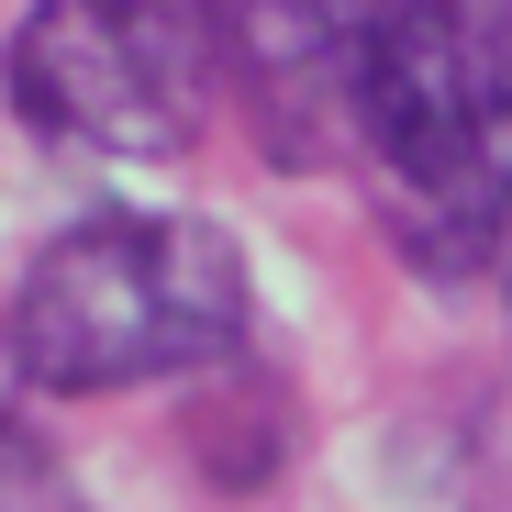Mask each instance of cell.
<instances>
[{"instance_id":"cell-1","label":"cell","mask_w":512,"mask_h":512,"mask_svg":"<svg viewBox=\"0 0 512 512\" xmlns=\"http://www.w3.org/2000/svg\"><path fill=\"white\" fill-rule=\"evenodd\" d=\"M390 223L457 268L512 234V0H390L357 78Z\"/></svg>"},{"instance_id":"cell-2","label":"cell","mask_w":512,"mask_h":512,"mask_svg":"<svg viewBox=\"0 0 512 512\" xmlns=\"http://www.w3.org/2000/svg\"><path fill=\"white\" fill-rule=\"evenodd\" d=\"M245 334V256L190 212H90L67 223L12 301V357L34 390H134L212 368Z\"/></svg>"},{"instance_id":"cell-3","label":"cell","mask_w":512,"mask_h":512,"mask_svg":"<svg viewBox=\"0 0 512 512\" xmlns=\"http://www.w3.org/2000/svg\"><path fill=\"white\" fill-rule=\"evenodd\" d=\"M201 56L179 0H34L12 34V112L67 156H179Z\"/></svg>"},{"instance_id":"cell-4","label":"cell","mask_w":512,"mask_h":512,"mask_svg":"<svg viewBox=\"0 0 512 512\" xmlns=\"http://www.w3.org/2000/svg\"><path fill=\"white\" fill-rule=\"evenodd\" d=\"M390 0H212L234 101L256 112L279 167H312L334 134H357V78Z\"/></svg>"},{"instance_id":"cell-5","label":"cell","mask_w":512,"mask_h":512,"mask_svg":"<svg viewBox=\"0 0 512 512\" xmlns=\"http://www.w3.org/2000/svg\"><path fill=\"white\" fill-rule=\"evenodd\" d=\"M0 512H78V490L56 479V457L23 435V423H0Z\"/></svg>"},{"instance_id":"cell-6","label":"cell","mask_w":512,"mask_h":512,"mask_svg":"<svg viewBox=\"0 0 512 512\" xmlns=\"http://www.w3.org/2000/svg\"><path fill=\"white\" fill-rule=\"evenodd\" d=\"M501 290H512V234H501Z\"/></svg>"}]
</instances>
